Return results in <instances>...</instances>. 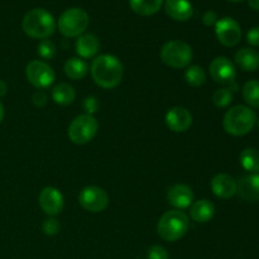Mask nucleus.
<instances>
[{
  "mask_svg": "<svg viewBox=\"0 0 259 259\" xmlns=\"http://www.w3.org/2000/svg\"><path fill=\"white\" fill-rule=\"evenodd\" d=\"M123 65L115 56L100 55L91 65V76L96 85L103 89L116 88L123 78Z\"/></svg>",
  "mask_w": 259,
  "mask_h": 259,
  "instance_id": "1",
  "label": "nucleus"
},
{
  "mask_svg": "<svg viewBox=\"0 0 259 259\" xmlns=\"http://www.w3.org/2000/svg\"><path fill=\"white\" fill-rule=\"evenodd\" d=\"M22 28L28 37L40 40L48 39L56 30V20L50 12L37 8L24 15Z\"/></svg>",
  "mask_w": 259,
  "mask_h": 259,
  "instance_id": "2",
  "label": "nucleus"
},
{
  "mask_svg": "<svg viewBox=\"0 0 259 259\" xmlns=\"http://www.w3.org/2000/svg\"><path fill=\"white\" fill-rule=\"evenodd\" d=\"M257 115L245 105H235L230 108L224 115L223 125L230 136L242 137L249 133L255 125Z\"/></svg>",
  "mask_w": 259,
  "mask_h": 259,
  "instance_id": "3",
  "label": "nucleus"
},
{
  "mask_svg": "<svg viewBox=\"0 0 259 259\" xmlns=\"http://www.w3.org/2000/svg\"><path fill=\"white\" fill-rule=\"evenodd\" d=\"M189 229V218L184 211L171 210L162 215L157 225L158 235L166 242H176L186 234Z\"/></svg>",
  "mask_w": 259,
  "mask_h": 259,
  "instance_id": "4",
  "label": "nucleus"
},
{
  "mask_svg": "<svg viewBox=\"0 0 259 259\" xmlns=\"http://www.w3.org/2000/svg\"><path fill=\"white\" fill-rule=\"evenodd\" d=\"M88 27L89 14L81 8H70L65 10L58 19V29L67 38L80 37Z\"/></svg>",
  "mask_w": 259,
  "mask_h": 259,
  "instance_id": "5",
  "label": "nucleus"
},
{
  "mask_svg": "<svg viewBox=\"0 0 259 259\" xmlns=\"http://www.w3.org/2000/svg\"><path fill=\"white\" fill-rule=\"evenodd\" d=\"M161 60L168 67H187L192 61V50L182 40H169L162 47Z\"/></svg>",
  "mask_w": 259,
  "mask_h": 259,
  "instance_id": "6",
  "label": "nucleus"
},
{
  "mask_svg": "<svg viewBox=\"0 0 259 259\" xmlns=\"http://www.w3.org/2000/svg\"><path fill=\"white\" fill-rule=\"evenodd\" d=\"M99 129V123L93 115L82 114L71 121L68 126V138L72 143L82 146L93 141Z\"/></svg>",
  "mask_w": 259,
  "mask_h": 259,
  "instance_id": "7",
  "label": "nucleus"
},
{
  "mask_svg": "<svg viewBox=\"0 0 259 259\" xmlns=\"http://www.w3.org/2000/svg\"><path fill=\"white\" fill-rule=\"evenodd\" d=\"M25 75H27L28 81L39 90L50 88L55 82L56 78L55 71L52 70V67L48 63L38 60L28 63L27 68H25Z\"/></svg>",
  "mask_w": 259,
  "mask_h": 259,
  "instance_id": "8",
  "label": "nucleus"
},
{
  "mask_svg": "<svg viewBox=\"0 0 259 259\" xmlns=\"http://www.w3.org/2000/svg\"><path fill=\"white\" fill-rule=\"evenodd\" d=\"M78 202L86 211L101 212L108 207L109 196L101 187L88 186L81 190Z\"/></svg>",
  "mask_w": 259,
  "mask_h": 259,
  "instance_id": "9",
  "label": "nucleus"
},
{
  "mask_svg": "<svg viewBox=\"0 0 259 259\" xmlns=\"http://www.w3.org/2000/svg\"><path fill=\"white\" fill-rule=\"evenodd\" d=\"M218 40L225 47H234L242 39V28L239 23L229 17L222 18L215 24Z\"/></svg>",
  "mask_w": 259,
  "mask_h": 259,
  "instance_id": "10",
  "label": "nucleus"
},
{
  "mask_svg": "<svg viewBox=\"0 0 259 259\" xmlns=\"http://www.w3.org/2000/svg\"><path fill=\"white\" fill-rule=\"evenodd\" d=\"M210 76L212 80L222 85H230L235 81L237 71L234 65L227 57H217L210 63Z\"/></svg>",
  "mask_w": 259,
  "mask_h": 259,
  "instance_id": "11",
  "label": "nucleus"
},
{
  "mask_svg": "<svg viewBox=\"0 0 259 259\" xmlns=\"http://www.w3.org/2000/svg\"><path fill=\"white\" fill-rule=\"evenodd\" d=\"M38 202L40 209L51 217L58 215L63 209V196L55 187H45L40 191Z\"/></svg>",
  "mask_w": 259,
  "mask_h": 259,
  "instance_id": "12",
  "label": "nucleus"
},
{
  "mask_svg": "<svg viewBox=\"0 0 259 259\" xmlns=\"http://www.w3.org/2000/svg\"><path fill=\"white\" fill-rule=\"evenodd\" d=\"M166 124L175 133H184L189 131L192 124V115L186 108L175 106L166 114Z\"/></svg>",
  "mask_w": 259,
  "mask_h": 259,
  "instance_id": "13",
  "label": "nucleus"
},
{
  "mask_svg": "<svg viewBox=\"0 0 259 259\" xmlns=\"http://www.w3.org/2000/svg\"><path fill=\"white\" fill-rule=\"evenodd\" d=\"M237 194L248 202H259V174L248 175L238 180Z\"/></svg>",
  "mask_w": 259,
  "mask_h": 259,
  "instance_id": "14",
  "label": "nucleus"
},
{
  "mask_svg": "<svg viewBox=\"0 0 259 259\" xmlns=\"http://www.w3.org/2000/svg\"><path fill=\"white\" fill-rule=\"evenodd\" d=\"M167 200L176 209H187L194 202V192L186 185H174L167 191Z\"/></svg>",
  "mask_w": 259,
  "mask_h": 259,
  "instance_id": "15",
  "label": "nucleus"
},
{
  "mask_svg": "<svg viewBox=\"0 0 259 259\" xmlns=\"http://www.w3.org/2000/svg\"><path fill=\"white\" fill-rule=\"evenodd\" d=\"M211 190L219 199H230L237 194V181L230 175L219 174L212 177Z\"/></svg>",
  "mask_w": 259,
  "mask_h": 259,
  "instance_id": "16",
  "label": "nucleus"
},
{
  "mask_svg": "<svg viewBox=\"0 0 259 259\" xmlns=\"http://www.w3.org/2000/svg\"><path fill=\"white\" fill-rule=\"evenodd\" d=\"M164 10L175 20L186 22L194 14V8L190 0H166Z\"/></svg>",
  "mask_w": 259,
  "mask_h": 259,
  "instance_id": "17",
  "label": "nucleus"
},
{
  "mask_svg": "<svg viewBox=\"0 0 259 259\" xmlns=\"http://www.w3.org/2000/svg\"><path fill=\"white\" fill-rule=\"evenodd\" d=\"M99 38L91 33L81 34L76 42V52L81 58H93L99 52Z\"/></svg>",
  "mask_w": 259,
  "mask_h": 259,
  "instance_id": "18",
  "label": "nucleus"
},
{
  "mask_svg": "<svg viewBox=\"0 0 259 259\" xmlns=\"http://www.w3.org/2000/svg\"><path fill=\"white\" fill-rule=\"evenodd\" d=\"M215 214V206L212 202L209 200H199V201L192 202L191 207H190V217L194 222L205 223L210 222L214 218Z\"/></svg>",
  "mask_w": 259,
  "mask_h": 259,
  "instance_id": "19",
  "label": "nucleus"
},
{
  "mask_svg": "<svg viewBox=\"0 0 259 259\" xmlns=\"http://www.w3.org/2000/svg\"><path fill=\"white\" fill-rule=\"evenodd\" d=\"M235 63L248 72L257 71L259 68V53L252 48H242L235 55Z\"/></svg>",
  "mask_w": 259,
  "mask_h": 259,
  "instance_id": "20",
  "label": "nucleus"
},
{
  "mask_svg": "<svg viewBox=\"0 0 259 259\" xmlns=\"http://www.w3.org/2000/svg\"><path fill=\"white\" fill-rule=\"evenodd\" d=\"M163 0H129L132 10L142 17H149L159 12Z\"/></svg>",
  "mask_w": 259,
  "mask_h": 259,
  "instance_id": "21",
  "label": "nucleus"
},
{
  "mask_svg": "<svg viewBox=\"0 0 259 259\" xmlns=\"http://www.w3.org/2000/svg\"><path fill=\"white\" fill-rule=\"evenodd\" d=\"M65 73L71 80H81L86 76L89 71V66L82 58L72 57L66 61L65 63Z\"/></svg>",
  "mask_w": 259,
  "mask_h": 259,
  "instance_id": "22",
  "label": "nucleus"
},
{
  "mask_svg": "<svg viewBox=\"0 0 259 259\" xmlns=\"http://www.w3.org/2000/svg\"><path fill=\"white\" fill-rule=\"evenodd\" d=\"M75 98V89L66 82L58 83V85L55 86L52 90V99L56 104H58V105H70V104L73 103Z\"/></svg>",
  "mask_w": 259,
  "mask_h": 259,
  "instance_id": "23",
  "label": "nucleus"
},
{
  "mask_svg": "<svg viewBox=\"0 0 259 259\" xmlns=\"http://www.w3.org/2000/svg\"><path fill=\"white\" fill-rule=\"evenodd\" d=\"M240 164L250 174H259V151L255 148H247L240 153Z\"/></svg>",
  "mask_w": 259,
  "mask_h": 259,
  "instance_id": "24",
  "label": "nucleus"
},
{
  "mask_svg": "<svg viewBox=\"0 0 259 259\" xmlns=\"http://www.w3.org/2000/svg\"><path fill=\"white\" fill-rule=\"evenodd\" d=\"M243 98H244L245 103L252 108L259 109V81L258 80H250L245 82L243 86Z\"/></svg>",
  "mask_w": 259,
  "mask_h": 259,
  "instance_id": "25",
  "label": "nucleus"
},
{
  "mask_svg": "<svg viewBox=\"0 0 259 259\" xmlns=\"http://www.w3.org/2000/svg\"><path fill=\"white\" fill-rule=\"evenodd\" d=\"M185 80L192 88H199L206 81V73L200 66H190L185 72Z\"/></svg>",
  "mask_w": 259,
  "mask_h": 259,
  "instance_id": "26",
  "label": "nucleus"
},
{
  "mask_svg": "<svg viewBox=\"0 0 259 259\" xmlns=\"http://www.w3.org/2000/svg\"><path fill=\"white\" fill-rule=\"evenodd\" d=\"M233 101V93L228 88L218 89L214 94H212V103L218 108H227L230 105Z\"/></svg>",
  "mask_w": 259,
  "mask_h": 259,
  "instance_id": "27",
  "label": "nucleus"
},
{
  "mask_svg": "<svg viewBox=\"0 0 259 259\" xmlns=\"http://www.w3.org/2000/svg\"><path fill=\"white\" fill-rule=\"evenodd\" d=\"M37 52L45 60H51V58H53L56 56L57 48H56L55 43L51 39H42L38 43Z\"/></svg>",
  "mask_w": 259,
  "mask_h": 259,
  "instance_id": "28",
  "label": "nucleus"
},
{
  "mask_svg": "<svg viewBox=\"0 0 259 259\" xmlns=\"http://www.w3.org/2000/svg\"><path fill=\"white\" fill-rule=\"evenodd\" d=\"M60 223L58 220H56L55 218H50V219H46L42 224L43 233L48 237H52V235H56L58 232H60Z\"/></svg>",
  "mask_w": 259,
  "mask_h": 259,
  "instance_id": "29",
  "label": "nucleus"
},
{
  "mask_svg": "<svg viewBox=\"0 0 259 259\" xmlns=\"http://www.w3.org/2000/svg\"><path fill=\"white\" fill-rule=\"evenodd\" d=\"M82 108L83 110L86 111V114L93 115L94 113H96V111L99 110L98 99H96L95 96H88V98H85V100H83Z\"/></svg>",
  "mask_w": 259,
  "mask_h": 259,
  "instance_id": "30",
  "label": "nucleus"
},
{
  "mask_svg": "<svg viewBox=\"0 0 259 259\" xmlns=\"http://www.w3.org/2000/svg\"><path fill=\"white\" fill-rule=\"evenodd\" d=\"M148 259H168V253L161 245H153L148 250Z\"/></svg>",
  "mask_w": 259,
  "mask_h": 259,
  "instance_id": "31",
  "label": "nucleus"
},
{
  "mask_svg": "<svg viewBox=\"0 0 259 259\" xmlns=\"http://www.w3.org/2000/svg\"><path fill=\"white\" fill-rule=\"evenodd\" d=\"M247 42L253 47H259V27H253L247 33Z\"/></svg>",
  "mask_w": 259,
  "mask_h": 259,
  "instance_id": "32",
  "label": "nucleus"
},
{
  "mask_svg": "<svg viewBox=\"0 0 259 259\" xmlns=\"http://www.w3.org/2000/svg\"><path fill=\"white\" fill-rule=\"evenodd\" d=\"M32 100H33V104H34L35 106H39V108H42V106H45L46 104H47V100H48L47 94H46L43 90L35 91L34 95H33V98H32Z\"/></svg>",
  "mask_w": 259,
  "mask_h": 259,
  "instance_id": "33",
  "label": "nucleus"
},
{
  "mask_svg": "<svg viewBox=\"0 0 259 259\" xmlns=\"http://www.w3.org/2000/svg\"><path fill=\"white\" fill-rule=\"evenodd\" d=\"M218 22V15L217 13L212 12V10H207V12L204 13L202 15V23H204L206 27H211V25H215Z\"/></svg>",
  "mask_w": 259,
  "mask_h": 259,
  "instance_id": "34",
  "label": "nucleus"
},
{
  "mask_svg": "<svg viewBox=\"0 0 259 259\" xmlns=\"http://www.w3.org/2000/svg\"><path fill=\"white\" fill-rule=\"evenodd\" d=\"M7 91H8L7 82H5V81H3V80H0V98L5 95V94H7Z\"/></svg>",
  "mask_w": 259,
  "mask_h": 259,
  "instance_id": "35",
  "label": "nucleus"
},
{
  "mask_svg": "<svg viewBox=\"0 0 259 259\" xmlns=\"http://www.w3.org/2000/svg\"><path fill=\"white\" fill-rule=\"evenodd\" d=\"M248 3L253 10H259V0H248Z\"/></svg>",
  "mask_w": 259,
  "mask_h": 259,
  "instance_id": "36",
  "label": "nucleus"
},
{
  "mask_svg": "<svg viewBox=\"0 0 259 259\" xmlns=\"http://www.w3.org/2000/svg\"><path fill=\"white\" fill-rule=\"evenodd\" d=\"M3 119H4V106L0 103V123L3 121Z\"/></svg>",
  "mask_w": 259,
  "mask_h": 259,
  "instance_id": "37",
  "label": "nucleus"
},
{
  "mask_svg": "<svg viewBox=\"0 0 259 259\" xmlns=\"http://www.w3.org/2000/svg\"><path fill=\"white\" fill-rule=\"evenodd\" d=\"M229 2H234V3H238V2H242V0H229Z\"/></svg>",
  "mask_w": 259,
  "mask_h": 259,
  "instance_id": "38",
  "label": "nucleus"
},
{
  "mask_svg": "<svg viewBox=\"0 0 259 259\" xmlns=\"http://www.w3.org/2000/svg\"><path fill=\"white\" fill-rule=\"evenodd\" d=\"M258 128H259V120H258Z\"/></svg>",
  "mask_w": 259,
  "mask_h": 259,
  "instance_id": "39",
  "label": "nucleus"
}]
</instances>
